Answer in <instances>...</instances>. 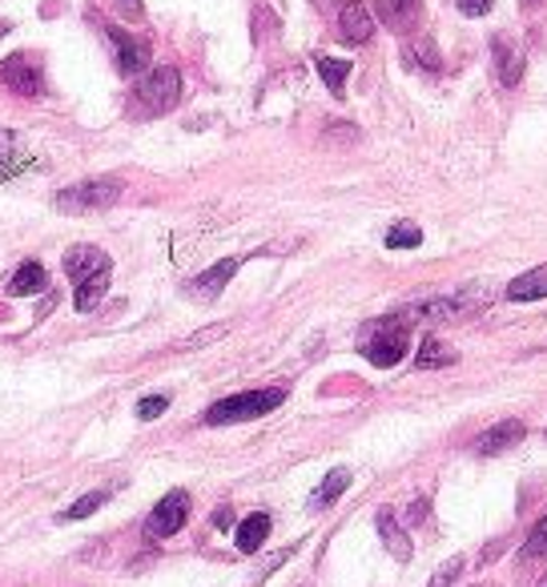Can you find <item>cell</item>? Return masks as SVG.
<instances>
[{"label": "cell", "mask_w": 547, "mask_h": 587, "mask_svg": "<svg viewBox=\"0 0 547 587\" xmlns=\"http://www.w3.org/2000/svg\"><path fill=\"white\" fill-rule=\"evenodd\" d=\"M286 402V390L266 387V390H242V395H230V399H218L206 410V422L210 427H230V422H246V419H262L270 410H278Z\"/></svg>", "instance_id": "6da1fadb"}, {"label": "cell", "mask_w": 547, "mask_h": 587, "mask_svg": "<svg viewBox=\"0 0 547 587\" xmlns=\"http://www.w3.org/2000/svg\"><path fill=\"white\" fill-rule=\"evenodd\" d=\"M370 338H362V358L370 366H399L402 355H407V346H411V331H407V318L402 314H387L379 318L375 326H367Z\"/></svg>", "instance_id": "7a4b0ae2"}, {"label": "cell", "mask_w": 547, "mask_h": 587, "mask_svg": "<svg viewBox=\"0 0 547 587\" xmlns=\"http://www.w3.org/2000/svg\"><path fill=\"white\" fill-rule=\"evenodd\" d=\"M181 101V73L173 65H161L154 73L134 85V109L146 113V117H161V113L178 109Z\"/></svg>", "instance_id": "3957f363"}, {"label": "cell", "mask_w": 547, "mask_h": 587, "mask_svg": "<svg viewBox=\"0 0 547 587\" xmlns=\"http://www.w3.org/2000/svg\"><path fill=\"white\" fill-rule=\"evenodd\" d=\"M122 198V181L117 178H93V181H77V186L61 189L53 198V206L61 213H90V210H109Z\"/></svg>", "instance_id": "277c9868"}, {"label": "cell", "mask_w": 547, "mask_h": 587, "mask_svg": "<svg viewBox=\"0 0 547 587\" xmlns=\"http://www.w3.org/2000/svg\"><path fill=\"white\" fill-rule=\"evenodd\" d=\"M0 81L17 97H41L45 93V69H41L36 56H24V53H12L0 61Z\"/></svg>", "instance_id": "5b68a950"}, {"label": "cell", "mask_w": 547, "mask_h": 587, "mask_svg": "<svg viewBox=\"0 0 547 587\" xmlns=\"http://www.w3.org/2000/svg\"><path fill=\"white\" fill-rule=\"evenodd\" d=\"M186 520H190V495L186 491H169L146 520V535L149 539H169V535H178L186 527Z\"/></svg>", "instance_id": "8992f818"}, {"label": "cell", "mask_w": 547, "mask_h": 587, "mask_svg": "<svg viewBox=\"0 0 547 587\" xmlns=\"http://www.w3.org/2000/svg\"><path fill=\"white\" fill-rule=\"evenodd\" d=\"M105 36H109L113 56H117V69H122L125 77H134V73H141V69L149 65V56H154V49H149L146 36L125 33L122 24H105Z\"/></svg>", "instance_id": "52a82bcc"}, {"label": "cell", "mask_w": 547, "mask_h": 587, "mask_svg": "<svg viewBox=\"0 0 547 587\" xmlns=\"http://www.w3.org/2000/svg\"><path fill=\"white\" fill-rule=\"evenodd\" d=\"M113 262L105 250H97V245H73L65 254V274L73 277V282H93V277H109Z\"/></svg>", "instance_id": "ba28073f"}, {"label": "cell", "mask_w": 547, "mask_h": 587, "mask_svg": "<svg viewBox=\"0 0 547 587\" xmlns=\"http://www.w3.org/2000/svg\"><path fill=\"white\" fill-rule=\"evenodd\" d=\"M338 33H343V41H350V45H367L370 41L375 17H370V9L362 0H343V9H338Z\"/></svg>", "instance_id": "9c48e42d"}, {"label": "cell", "mask_w": 547, "mask_h": 587, "mask_svg": "<svg viewBox=\"0 0 547 587\" xmlns=\"http://www.w3.org/2000/svg\"><path fill=\"white\" fill-rule=\"evenodd\" d=\"M375 527H379V539H382V547L391 552V559H399V564H407L411 559V535L402 532L399 527V520H395V511L391 507H379V515H375Z\"/></svg>", "instance_id": "30bf717a"}, {"label": "cell", "mask_w": 547, "mask_h": 587, "mask_svg": "<svg viewBox=\"0 0 547 587\" xmlns=\"http://www.w3.org/2000/svg\"><path fill=\"white\" fill-rule=\"evenodd\" d=\"M238 266H242V258H225V262L210 266L201 277H193V282H190L186 290H190L193 298H218V294L225 290V282H230V277L238 274Z\"/></svg>", "instance_id": "8fae6325"}, {"label": "cell", "mask_w": 547, "mask_h": 587, "mask_svg": "<svg viewBox=\"0 0 547 587\" xmlns=\"http://www.w3.org/2000/svg\"><path fill=\"white\" fill-rule=\"evenodd\" d=\"M524 434H527V427L519 419L495 422L492 431H483V439L475 443V451L480 454H503V451H512L515 443H524Z\"/></svg>", "instance_id": "7c38bea8"}, {"label": "cell", "mask_w": 547, "mask_h": 587, "mask_svg": "<svg viewBox=\"0 0 547 587\" xmlns=\"http://www.w3.org/2000/svg\"><path fill=\"white\" fill-rule=\"evenodd\" d=\"M492 53H495V73H499V85L515 90V85L524 81V53H519L512 41H499V36H495Z\"/></svg>", "instance_id": "4fadbf2b"}, {"label": "cell", "mask_w": 547, "mask_h": 587, "mask_svg": "<svg viewBox=\"0 0 547 587\" xmlns=\"http://www.w3.org/2000/svg\"><path fill=\"white\" fill-rule=\"evenodd\" d=\"M547 298V266L527 270V274L507 282V302H539Z\"/></svg>", "instance_id": "5bb4252c"}, {"label": "cell", "mask_w": 547, "mask_h": 587, "mask_svg": "<svg viewBox=\"0 0 547 587\" xmlns=\"http://www.w3.org/2000/svg\"><path fill=\"white\" fill-rule=\"evenodd\" d=\"M49 286V270L41 262H24L17 266V274L9 277V294L12 298H29V294H41Z\"/></svg>", "instance_id": "9a60e30c"}, {"label": "cell", "mask_w": 547, "mask_h": 587, "mask_svg": "<svg viewBox=\"0 0 547 587\" xmlns=\"http://www.w3.org/2000/svg\"><path fill=\"white\" fill-rule=\"evenodd\" d=\"M350 488V471L347 467H335V471H326V479L314 488L311 495V511H326L330 503H338V495Z\"/></svg>", "instance_id": "2e32d148"}, {"label": "cell", "mask_w": 547, "mask_h": 587, "mask_svg": "<svg viewBox=\"0 0 547 587\" xmlns=\"http://www.w3.org/2000/svg\"><path fill=\"white\" fill-rule=\"evenodd\" d=\"M266 535H270V515L266 511H254V515H246V520L238 523V552L254 555L266 543Z\"/></svg>", "instance_id": "e0dca14e"}, {"label": "cell", "mask_w": 547, "mask_h": 587, "mask_svg": "<svg viewBox=\"0 0 547 587\" xmlns=\"http://www.w3.org/2000/svg\"><path fill=\"white\" fill-rule=\"evenodd\" d=\"M455 363V350H451L439 334H427L423 346H419V358H414V366L419 370H439V366H451Z\"/></svg>", "instance_id": "ac0fdd59"}, {"label": "cell", "mask_w": 547, "mask_h": 587, "mask_svg": "<svg viewBox=\"0 0 547 587\" xmlns=\"http://www.w3.org/2000/svg\"><path fill=\"white\" fill-rule=\"evenodd\" d=\"M318 65V73H323L326 90L330 93H343L347 90V77H350V61H338V56H318L314 61Z\"/></svg>", "instance_id": "d6986e66"}, {"label": "cell", "mask_w": 547, "mask_h": 587, "mask_svg": "<svg viewBox=\"0 0 547 587\" xmlns=\"http://www.w3.org/2000/svg\"><path fill=\"white\" fill-rule=\"evenodd\" d=\"M419 4H423V0H382V17H387L395 29H402V24H411L414 17H419Z\"/></svg>", "instance_id": "ffe728a7"}, {"label": "cell", "mask_w": 547, "mask_h": 587, "mask_svg": "<svg viewBox=\"0 0 547 587\" xmlns=\"http://www.w3.org/2000/svg\"><path fill=\"white\" fill-rule=\"evenodd\" d=\"M419 242H423V230L411 222H399L387 230V250H414Z\"/></svg>", "instance_id": "44dd1931"}, {"label": "cell", "mask_w": 547, "mask_h": 587, "mask_svg": "<svg viewBox=\"0 0 547 587\" xmlns=\"http://www.w3.org/2000/svg\"><path fill=\"white\" fill-rule=\"evenodd\" d=\"M105 290H109V277H93V282H81L77 286V311L90 314L101 298H105Z\"/></svg>", "instance_id": "7402d4cb"}, {"label": "cell", "mask_w": 547, "mask_h": 587, "mask_svg": "<svg viewBox=\"0 0 547 587\" xmlns=\"http://www.w3.org/2000/svg\"><path fill=\"white\" fill-rule=\"evenodd\" d=\"M109 503V491H93V495L77 499L73 507H65V520H85V515H93V511H101Z\"/></svg>", "instance_id": "603a6c76"}, {"label": "cell", "mask_w": 547, "mask_h": 587, "mask_svg": "<svg viewBox=\"0 0 547 587\" xmlns=\"http://www.w3.org/2000/svg\"><path fill=\"white\" fill-rule=\"evenodd\" d=\"M524 559H547V515L532 527V535H527Z\"/></svg>", "instance_id": "cb8c5ba5"}, {"label": "cell", "mask_w": 547, "mask_h": 587, "mask_svg": "<svg viewBox=\"0 0 547 587\" xmlns=\"http://www.w3.org/2000/svg\"><path fill=\"white\" fill-rule=\"evenodd\" d=\"M411 61H419V65H423L427 73H435V69H439V49L431 45L427 36H419V41L411 45Z\"/></svg>", "instance_id": "d4e9b609"}, {"label": "cell", "mask_w": 547, "mask_h": 587, "mask_svg": "<svg viewBox=\"0 0 547 587\" xmlns=\"http://www.w3.org/2000/svg\"><path fill=\"white\" fill-rule=\"evenodd\" d=\"M169 410V399L166 395H149V399L137 402V419H161Z\"/></svg>", "instance_id": "484cf974"}, {"label": "cell", "mask_w": 547, "mask_h": 587, "mask_svg": "<svg viewBox=\"0 0 547 587\" xmlns=\"http://www.w3.org/2000/svg\"><path fill=\"white\" fill-rule=\"evenodd\" d=\"M463 564H467L463 555H455V559H448V567H439V572H435V579H431V587H451V584H455V576H459V572H463Z\"/></svg>", "instance_id": "4316f807"}, {"label": "cell", "mask_w": 547, "mask_h": 587, "mask_svg": "<svg viewBox=\"0 0 547 587\" xmlns=\"http://www.w3.org/2000/svg\"><path fill=\"white\" fill-rule=\"evenodd\" d=\"M455 4L463 17H487L492 12V0H455Z\"/></svg>", "instance_id": "83f0119b"}, {"label": "cell", "mask_w": 547, "mask_h": 587, "mask_svg": "<svg viewBox=\"0 0 547 587\" xmlns=\"http://www.w3.org/2000/svg\"><path fill=\"white\" fill-rule=\"evenodd\" d=\"M12 154H17V137H12L9 129H0V166H9Z\"/></svg>", "instance_id": "f1b7e54d"}, {"label": "cell", "mask_w": 547, "mask_h": 587, "mask_svg": "<svg viewBox=\"0 0 547 587\" xmlns=\"http://www.w3.org/2000/svg\"><path fill=\"white\" fill-rule=\"evenodd\" d=\"M225 331H230V322H222V326H210V331H201L198 338H190V343H181V346H201V343H213V338H222Z\"/></svg>", "instance_id": "f546056e"}, {"label": "cell", "mask_w": 547, "mask_h": 587, "mask_svg": "<svg viewBox=\"0 0 547 587\" xmlns=\"http://www.w3.org/2000/svg\"><path fill=\"white\" fill-rule=\"evenodd\" d=\"M113 9H122V17H129V21H137L141 17V0H109Z\"/></svg>", "instance_id": "4dcf8cb0"}, {"label": "cell", "mask_w": 547, "mask_h": 587, "mask_svg": "<svg viewBox=\"0 0 547 587\" xmlns=\"http://www.w3.org/2000/svg\"><path fill=\"white\" fill-rule=\"evenodd\" d=\"M4 33H9V24H0V36H4Z\"/></svg>", "instance_id": "1f68e13d"}, {"label": "cell", "mask_w": 547, "mask_h": 587, "mask_svg": "<svg viewBox=\"0 0 547 587\" xmlns=\"http://www.w3.org/2000/svg\"><path fill=\"white\" fill-rule=\"evenodd\" d=\"M524 4H536V0H524Z\"/></svg>", "instance_id": "d6a6232c"}]
</instances>
